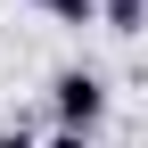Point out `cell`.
<instances>
[{
    "label": "cell",
    "mask_w": 148,
    "mask_h": 148,
    "mask_svg": "<svg viewBox=\"0 0 148 148\" xmlns=\"http://www.w3.org/2000/svg\"><path fill=\"white\" fill-rule=\"evenodd\" d=\"M49 107H58V132H82L90 140L107 123V82L90 66H58V74H49Z\"/></svg>",
    "instance_id": "1"
},
{
    "label": "cell",
    "mask_w": 148,
    "mask_h": 148,
    "mask_svg": "<svg viewBox=\"0 0 148 148\" xmlns=\"http://www.w3.org/2000/svg\"><path fill=\"white\" fill-rule=\"evenodd\" d=\"M90 25H107V33H123V41H132V33L148 25V0H99V8H90Z\"/></svg>",
    "instance_id": "2"
},
{
    "label": "cell",
    "mask_w": 148,
    "mask_h": 148,
    "mask_svg": "<svg viewBox=\"0 0 148 148\" xmlns=\"http://www.w3.org/2000/svg\"><path fill=\"white\" fill-rule=\"evenodd\" d=\"M33 8L58 16V25H90V8H99V0H33Z\"/></svg>",
    "instance_id": "3"
},
{
    "label": "cell",
    "mask_w": 148,
    "mask_h": 148,
    "mask_svg": "<svg viewBox=\"0 0 148 148\" xmlns=\"http://www.w3.org/2000/svg\"><path fill=\"white\" fill-rule=\"evenodd\" d=\"M41 148H99V140H82V132H49Z\"/></svg>",
    "instance_id": "4"
},
{
    "label": "cell",
    "mask_w": 148,
    "mask_h": 148,
    "mask_svg": "<svg viewBox=\"0 0 148 148\" xmlns=\"http://www.w3.org/2000/svg\"><path fill=\"white\" fill-rule=\"evenodd\" d=\"M0 148H41V140H33V132H0Z\"/></svg>",
    "instance_id": "5"
}]
</instances>
